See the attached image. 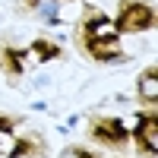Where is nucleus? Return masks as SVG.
Segmentation results:
<instances>
[{"mask_svg":"<svg viewBox=\"0 0 158 158\" xmlns=\"http://www.w3.org/2000/svg\"><path fill=\"white\" fill-rule=\"evenodd\" d=\"M76 44L85 51L89 60H98V63L123 57V44H120V35L114 29V19H108L98 6L82 10V16L76 22Z\"/></svg>","mask_w":158,"mask_h":158,"instance_id":"f257e3e1","label":"nucleus"},{"mask_svg":"<svg viewBox=\"0 0 158 158\" xmlns=\"http://www.w3.org/2000/svg\"><path fill=\"white\" fill-rule=\"evenodd\" d=\"M114 29L117 35H136V32L155 29V6L149 0H120Z\"/></svg>","mask_w":158,"mask_h":158,"instance_id":"f03ea898","label":"nucleus"},{"mask_svg":"<svg viewBox=\"0 0 158 158\" xmlns=\"http://www.w3.org/2000/svg\"><path fill=\"white\" fill-rule=\"evenodd\" d=\"M85 133H89V139H95L104 149H123L130 142V130L123 127L120 117H92Z\"/></svg>","mask_w":158,"mask_h":158,"instance_id":"7ed1b4c3","label":"nucleus"},{"mask_svg":"<svg viewBox=\"0 0 158 158\" xmlns=\"http://www.w3.org/2000/svg\"><path fill=\"white\" fill-rule=\"evenodd\" d=\"M133 142L142 155H149V158L158 155V117H155V111L139 114V123L133 127Z\"/></svg>","mask_w":158,"mask_h":158,"instance_id":"20e7f679","label":"nucleus"},{"mask_svg":"<svg viewBox=\"0 0 158 158\" xmlns=\"http://www.w3.org/2000/svg\"><path fill=\"white\" fill-rule=\"evenodd\" d=\"M10 158H44L48 155V139L38 130H25L10 142Z\"/></svg>","mask_w":158,"mask_h":158,"instance_id":"39448f33","label":"nucleus"},{"mask_svg":"<svg viewBox=\"0 0 158 158\" xmlns=\"http://www.w3.org/2000/svg\"><path fill=\"white\" fill-rule=\"evenodd\" d=\"M25 70V51L16 48L13 41H0V73L19 76Z\"/></svg>","mask_w":158,"mask_h":158,"instance_id":"423d86ee","label":"nucleus"},{"mask_svg":"<svg viewBox=\"0 0 158 158\" xmlns=\"http://www.w3.org/2000/svg\"><path fill=\"white\" fill-rule=\"evenodd\" d=\"M136 92H139V101L155 104V98H158V67H155V63H149V67L139 73Z\"/></svg>","mask_w":158,"mask_h":158,"instance_id":"0eeeda50","label":"nucleus"},{"mask_svg":"<svg viewBox=\"0 0 158 158\" xmlns=\"http://www.w3.org/2000/svg\"><path fill=\"white\" fill-rule=\"evenodd\" d=\"M29 51H32V57H35V60H57V57L63 54L60 44L48 41V38H35V41L29 44Z\"/></svg>","mask_w":158,"mask_h":158,"instance_id":"6e6552de","label":"nucleus"},{"mask_svg":"<svg viewBox=\"0 0 158 158\" xmlns=\"http://www.w3.org/2000/svg\"><path fill=\"white\" fill-rule=\"evenodd\" d=\"M60 158H98V155L85 152L82 146H70V149H63V155H60Z\"/></svg>","mask_w":158,"mask_h":158,"instance_id":"1a4fd4ad","label":"nucleus"},{"mask_svg":"<svg viewBox=\"0 0 158 158\" xmlns=\"http://www.w3.org/2000/svg\"><path fill=\"white\" fill-rule=\"evenodd\" d=\"M16 127H19V120L13 114H0V133H13Z\"/></svg>","mask_w":158,"mask_h":158,"instance_id":"9d476101","label":"nucleus"},{"mask_svg":"<svg viewBox=\"0 0 158 158\" xmlns=\"http://www.w3.org/2000/svg\"><path fill=\"white\" fill-rule=\"evenodd\" d=\"M38 3H41V0H19V6H22L25 13H32V10H38Z\"/></svg>","mask_w":158,"mask_h":158,"instance_id":"9b49d317","label":"nucleus"}]
</instances>
